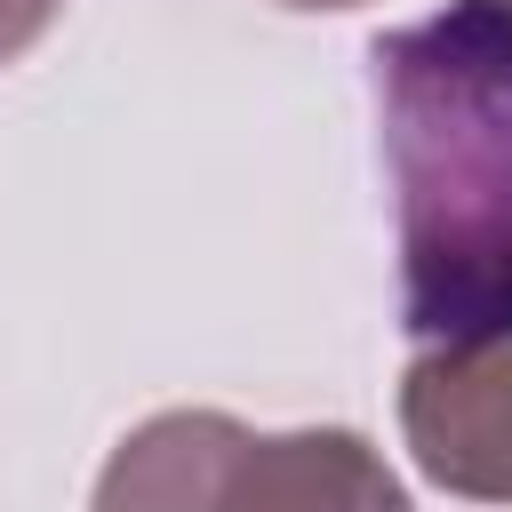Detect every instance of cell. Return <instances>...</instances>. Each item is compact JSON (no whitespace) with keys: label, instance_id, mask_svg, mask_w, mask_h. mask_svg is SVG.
Instances as JSON below:
<instances>
[{"label":"cell","instance_id":"3","mask_svg":"<svg viewBox=\"0 0 512 512\" xmlns=\"http://www.w3.org/2000/svg\"><path fill=\"white\" fill-rule=\"evenodd\" d=\"M400 432L432 488L512 504V336L424 344L400 376Z\"/></svg>","mask_w":512,"mask_h":512},{"label":"cell","instance_id":"2","mask_svg":"<svg viewBox=\"0 0 512 512\" xmlns=\"http://www.w3.org/2000/svg\"><path fill=\"white\" fill-rule=\"evenodd\" d=\"M104 512L144 504H400V480L368 456L360 432H248L216 408L152 416L120 440V456L96 480Z\"/></svg>","mask_w":512,"mask_h":512},{"label":"cell","instance_id":"6","mask_svg":"<svg viewBox=\"0 0 512 512\" xmlns=\"http://www.w3.org/2000/svg\"><path fill=\"white\" fill-rule=\"evenodd\" d=\"M504 8H512V0H504Z\"/></svg>","mask_w":512,"mask_h":512},{"label":"cell","instance_id":"5","mask_svg":"<svg viewBox=\"0 0 512 512\" xmlns=\"http://www.w3.org/2000/svg\"><path fill=\"white\" fill-rule=\"evenodd\" d=\"M280 8H304V16H320V8H360V0H280Z\"/></svg>","mask_w":512,"mask_h":512},{"label":"cell","instance_id":"4","mask_svg":"<svg viewBox=\"0 0 512 512\" xmlns=\"http://www.w3.org/2000/svg\"><path fill=\"white\" fill-rule=\"evenodd\" d=\"M56 8H64V0H0V64H16V56L56 24Z\"/></svg>","mask_w":512,"mask_h":512},{"label":"cell","instance_id":"1","mask_svg":"<svg viewBox=\"0 0 512 512\" xmlns=\"http://www.w3.org/2000/svg\"><path fill=\"white\" fill-rule=\"evenodd\" d=\"M416 344L512 336V8L448 0L368 48Z\"/></svg>","mask_w":512,"mask_h":512}]
</instances>
